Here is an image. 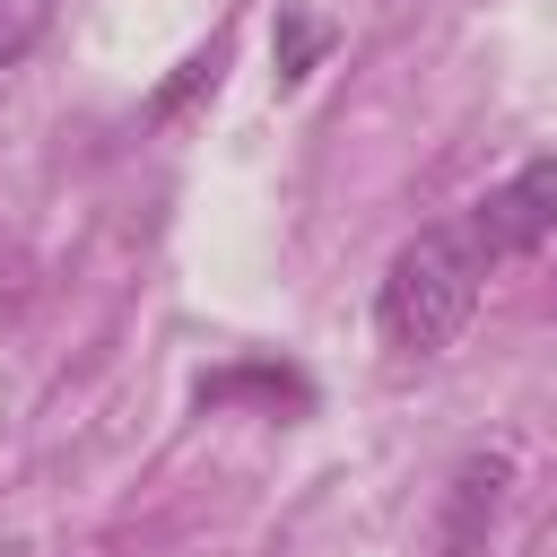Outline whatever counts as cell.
<instances>
[{
  "mask_svg": "<svg viewBox=\"0 0 557 557\" xmlns=\"http://www.w3.org/2000/svg\"><path fill=\"white\" fill-rule=\"evenodd\" d=\"M479 278H487V261L470 252L461 226H418V235L383 261V287H374V331H383V348H400V357L453 348L461 322L479 313Z\"/></svg>",
  "mask_w": 557,
  "mask_h": 557,
  "instance_id": "1",
  "label": "cell"
},
{
  "mask_svg": "<svg viewBox=\"0 0 557 557\" xmlns=\"http://www.w3.org/2000/svg\"><path fill=\"white\" fill-rule=\"evenodd\" d=\"M461 235H470L479 261H513V252L548 244V235H557V157H531V165H513L496 191H479L470 218H461Z\"/></svg>",
  "mask_w": 557,
  "mask_h": 557,
  "instance_id": "2",
  "label": "cell"
},
{
  "mask_svg": "<svg viewBox=\"0 0 557 557\" xmlns=\"http://www.w3.org/2000/svg\"><path fill=\"white\" fill-rule=\"evenodd\" d=\"M505 479H513V453H470V461L453 470V496H444V531H435V557H487V531H496Z\"/></svg>",
  "mask_w": 557,
  "mask_h": 557,
  "instance_id": "3",
  "label": "cell"
},
{
  "mask_svg": "<svg viewBox=\"0 0 557 557\" xmlns=\"http://www.w3.org/2000/svg\"><path fill=\"white\" fill-rule=\"evenodd\" d=\"M235 392H261V400H287V409L313 400V383H305L296 366H226V374H200V409H218V400H235Z\"/></svg>",
  "mask_w": 557,
  "mask_h": 557,
  "instance_id": "4",
  "label": "cell"
},
{
  "mask_svg": "<svg viewBox=\"0 0 557 557\" xmlns=\"http://www.w3.org/2000/svg\"><path fill=\"white\" fill-rule=\"evenodd\" d=\"M52 26V0H0V70H17Z\"/></svg>",
  "mask_w": 557,
  "mask_h": 557,
  "instance_id": "5",
  "label": "cell"
},
{
  "mask_svg": "<svg viewBox=\"0 0 557 557\" xmlns=\"http://www.w3.org/2000/svg\"><path fill=\"white\" fill-rule=\"evenodd\" d=\"M322 44H331V35H322L305 9H278V78H287V87L313 70V52H322Z\"/></svg>",
  "mask_w": 557,
  "mask_h": 557,
  "instance_id": "6",
  "label": "cell"
},
{
  "mask_svg": "<svg viewBox=\"0 0 557 557\" xmlns=\"http://www.w3.org/2000/svg\"><path fill=\"white\" fill-rule=\"evenodd\" d=\"M0 557H26V548H17V540H9V548H0Z\"/></svg>",
  "mask_w": 557,
  "mask_h": 557,
  "instance_id": "7",
  "label": "cell"
}]
</instances>
